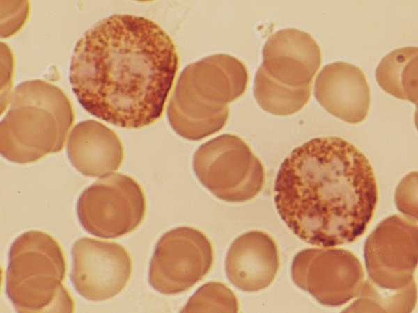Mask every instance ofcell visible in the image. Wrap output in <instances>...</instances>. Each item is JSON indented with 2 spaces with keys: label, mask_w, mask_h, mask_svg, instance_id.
Instances as JSON below:
<instances>
[{
  "label": "cell",
  "mask_w": 418,
  "mask_h": 313,
  "mask_svg": "<svg viewBox=\"0 0 418 313\" xmlns=\"http://www.w3.org/2000/svg\"><path fill=\"white\" fill-rule=\"evenodd\" d=\"M176 45L155 22L114 14L96 22L77 41L69 80L90 114L126 129L156 122L178 70Z\"/></svg>",
  "instance_id": "cell-1"
},
{
  "label": "cell",
  "mask_w": 418,
  "mask_h": 313,
  "mask_svg": "<svg viewBox=\"0 0 418 313\" xmlns=\"http://www.w3.org/2000/svg\"><path fill=\"white\" fill-rule=\"evenodd\" d=\"M274 193L288 227L304 241L325 248L362 236L378 200L369 161L336 136L315 138L294 149L280 166Z\"/></svg>",
  "instance_id": "cell-2"
},
{
  "label": "cell",
  "mask_w": 418,
  "mask_h": 313,
  "mask_svg": "<svg viewBox=\"0 0 418 313\" xmlns=\"http://www.w3.org/2000/svg\"><path fill=\"white\" fill-rule=\"evenodd\" d=\"M248 79L244 63L229 54L212 55L188 65L167 106L171 127L189 141L218 132L229 119L228 104L245 92Z\"/></svg>",
  "instance_id": "cell-3"
},
{
  "label": "cell",
  "mask_w": 418,
  "mask_h": 313,
  "mask_svg": "<svg viewBox=\"0 0 418 313\" xmlns=\"http://www.w3.org/2000/svg\"><path fill=\"white\" fill-rule=\"evenodd\" d=\"M74 117L72 104L60 88L40 79L22 82L1 122V155L23 164L60 152Z\"/></svg>",
  "instance_id": "cell-4"
},
{
  "label": "cell",
  "mask_w": 418,
  "mask_h": 313,
  "mask_svg": "<svg viewBox=\"0 0 418 313\" xmlns=\"http://www.w3.org/2000/svg\"><path fill=\"white\" fill-rule=\"evenodd\" d=\"M65 272L55 239L38 230L26 232L9 250L6 294L18 312H71L73 300L63 284Z\"/></svg>",
  "instance_id": "cell-5"
},
{
  "label": "cell",
  "mask_w": 418,
  "mask_h": 313,
  "mask_svg": "<svg viewBox=\"0 0 418 313\" xmlns=\"http://www.w3.org/2000/svg\"><path fill=\"white\" fill-rule=\"evenodd\" d=\"M194 172L215 196L228 202L253 199L263 189L265 171L250 147L225 134L202 144L193 157Z\"/></svg>",
  "instance_id": "cell-6"
},
{
  "label": "cell",
  "mask_w": 418,
  "mask_h": 313,
  "mask_svg": "<svg viewBox=\"0 0 418 313\" xmlns=\"http://www.w3.org/2000/svg\"><path fill=\"white\" fill-rule=\"evenodd\" d=\"M146 209L139 184L119 173L100 178L81 193L77 203L83 228L104 239L117 238L134 230L142 222Z\"/></svg>",
  "instance_id": "cell-7"
},
{
  "label": "cell",
  "mask_w": 418,
  "mask_h": 313,
  "mask_svg": "<svg viewBox=\"0 0 418 313\" xmlns=\"http://www.w3.org/2000/svg\"><path fill=\"white\" fill-rule=\"evenodd\" d=\"M368 278L374 287L392 292L416 290L417 219L394 214L380 223L364 246Z\"/></svg>",
  "instance_id": "cell-8"
},
{
  "label": "cell",
  "mask_w": 418,
  "mask_h": 313,
  "mask_svg": "<svg viewBox=\"0 0 418 313\" xmlns=\"http://www.w3.org/2000/svg\"><path fill=\"white\" fill-rule=\"evenodd\" d=\"M213 249L200 230L187 226L173 228L157 241L150 262L148 281L157 291H185L209 272Z\"/></svg>",
  "instance_id": "cell-9"
},
{
  "label": "cell",
  "mask_w": 418,
  "mask_h": 313,
  "mask_svg": "<svg viewBox=\"0 0 418 313\" xmlns=\"http://www.w3.org/2000/svg\"><path fill=\"white\" fill-rule=\"evenodd\" d=\"M291 272L298 287L320 303L332 307L359 295L364 282L361 262L341 248L304 249L295 256Z\"/></svg>",
  "instance_id": "cell-10"
},
{
  "label": "cell",
  "mask_w": 418,
  "mask_h": 313,
  "mask_svg": "<svg viewBox=\"0 0 418 313\" xmlns=\"http://www.w3.org/2000/svg\"><path fill=\"white\" fill-rule=\"evenodd\" d=\"M71 254L70 280L77 293L88 300L115 296L130 278V256L117 243L83 237L74 243Z\"/></svg>",
  "instance_id": "cell-11"
},
{
  "label": "cell",
  "mask_w": 418,
  "mask_h": 313,
  "mask_svg": "<svg viewBox=\"0 0 418 313\" xmlns=\"http://www.w3.org/2000/svg\"><path fill=\"white\" fill-rule=\"evenodd\" d=\"M260 65L272 79L284 85H311L322 62L320 48L308 33L286 28L273 33L263 49Z\"/></svg>",
  "instance_id": "cell-12"
},
{
  "label": "cell",
  "mask_w": 418,
  "mask_h": 313,
  "mask_svg": "<svg viewBox=\"0 0 418 313\" xmlns=\"http://www.w3.org/2000/svg\"><path fill=\"white\" fill-rule=\"evenodd\" d=\"M314 96L327 112L350 124L362 122L370 107L365 75L357 66L344 61L323 67L315 81Z\"/></svg>",
  "instance_id": "cell-13"
},
{
  "label": "cell",
  "mask_w": 418,
  "mask_h": 313,
  "mask_svg": "<svg viewBox=\"0 0 418 313\" xmlns=\"http://www.w3.org/2000/svg\"><path fill=\"white\" fill-rule=\"evenodd\" d=\"M279 265L277 243L269 234L259 230L237 237L231 244L225 260L229 282L247 292L268 287L274 280Z\"/></svg>",
  "instance_id": "cell-14"
},
{
  "label": "cell",
  "mask_w": 418,
  "mask_h": 313,
  "mask_svg": "<svg viewBox=\"0 0 418 313\" xmlns=\"http://www.w3.org/2000/svg\"><path fill=\"white\" fill-rule=\"evenodd\" d=\"M72 165L82 175L98 177L116 171L124 156L117 134L104 125L87 120L72 129L66 147Z\"/></svg>",
  "instance_id": "cell-15"
},
{
  "label": "cell",
  "mask_w": 418,
  "mask_h": 313,
  "mask_svg": "<svg viewBox=\"0 0 418 313\" xmlns=\"http://www.w3.org/2000/svg\"><path fill=\"white\" fill-rule=\"evenodd\" d=\"M417 47L396 49L386 55L376 70L380 88L392 96L417 105Z\"/></svg>",
  "instance_id": "cell-16"
},
{
  "label": "cell",
  "mask_w": 418,
  "mask_h": 313,
  "mask_svg": "<svg viewBox=\"0 0 418 313\" xmlns=\"http://www.w3.org/2000/svg\"><path fill=\"white\" fill-rule=\"evenodd\" d=\"M254 95L266 112L288 115L302 109L311 97V85L293 87L278 82L259 67L254 83Z\"/></svg>",
  "instance_id": "cell-17"
},
{
  "label": "cell",
  "mask_w": 418,
  "mask_h": 313,
  "mask_svg": "<svg viewBox=\"0 0 418 313\" xmlns=\"http://www.w3.org/2000/svg\"><path fill=\"white\" fill-rule=\"evenodd\" d=\"M238 300L224 284L210 282L199 287L182 312H238Z\"/></svg>",
  "instance_id": "cell-18"
},
{
  "label": "cell",
  "mask_w": 418,
  "mask_h": 313,
  "mask_svg": "<svg viewBox=\"0 0 418 313\" xmlns=\"http://www.w3.org/2000/svg\"><path fill=\"white\" fill-rule=\"evenodd\" d=\"M417 174L407 175L398 184L395 193L397 209L406 216L417 218Z\"/></svg>",
  "instance_id": "cell-19"
}]
</instances>
